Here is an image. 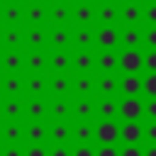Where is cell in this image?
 <instances>
[{
    "instance_id": "16",
    "label": "cell",
    "mask_w": 156,
    "mask_h": 156,
    "mask_svg": "<svg viewBox=\"0 0 156 156\" xmlns=\"http://www.w3.org/2000/svg\"><path fill=\"white\" fill-rule=\"evenodd\" d=\"M22 144H49V134H46V119L44 122H29V119H22Z\"/></svg>"
},
{
    "instance_id": "35",
    "label": "cell",
    "mask_w": 156,
    "mask_h": 156,
    "mask_svg": "<svg viewBox=\"0 0 156 156\" xmlns=\"http://www.w3.org/2000/svg\"><path fill=\"white\" fill-rule=\"evenodd\" d=\"M95 119H117V98H95Z\"/></svg>"
},
{
    "instance_id": "56",
    "label": "cell",
    "mask_w": 156,
    "mask_h": 156,
    "mask_svg": "<svg viewBox=\"0 0 156 156\" xmlns=\"http://www.w3.org/2000/svg\"><path fill=\"white\" fill-rule=\"evenodd\" d=\"M144 2H156V0H144Z\"/></svg>"
},
{
    "instance_id": "54",
    "label": "cell",
    "mask_w": 156,
    "mask_h": 156,
    "mask_svg": "<svg viewBox=\"0 0 156 156\" xmlns=\"http://www.w3.org/2000/svg\"><path fill=\"white\" fill-rule=\"evenodd\" d=\"M24 2H46V0H24Z\"/></svg>"
},
{
    "instance_id": "23",
    "label": "cell",
    "mask_w": 156,
    "mask_h": 156,
    "mask_svg": "<svg viewBox=\"0 0 156 156\" xmlns=\"http://www.w3.org/2000/svg\"><path fill=\"white\" fill-rule=\"evenodd\" d=\"M22 76L24 73H0V98H24Z\"/></svg>"
},
{
    "instance_id": "38",
    "label": "cell",
    "mask_w": 156,
    "mask_h": 156,
    "mask_svg": "<svg viewBox=\"0 0 156 156\" xmlns=\"http://www.w3.org/2000/svg\"><path fill=\"white\" fill-rule=\"evenodd\" d=\"M141 98H156V73H141Z\"/></svg>"
},
{
    "instance_id": "31",
    "label": "cell",
    "mask_w": 156,
    "mask_h": 156,
    "mask_svg": "<svg viewBox=\"0 0 156 156\" xmlns=\"http://www.w3.org/2000/svg\"><path fill=\"white\" fill-rule=\"evenodd\" d=\"M22 122H0V144H22Z\"/></svg>"
},
{
    "instance_id": "50",
    "label": "cell",
    "mask_w": 156,
    "mask_h": 156,
    "mask_svg": "<svg viewBox=\"0 0 156 156\" xmlns=\"http://www.w3.org/2000/svg\"><path fill=\"white\" fill-rule=\"evenodd\" d=\"M71 2H95V0H71Z\"/></svg>"
},
{
    "instance_id": "44",
    "label": "cell",
    "mask_w": 156,
    "mask_h": 156,
    "mask_svg": "<svg viewBox=\"0 0 156 156\" xmlns=\"http://www.w3.org/2000/svg\"><path fill=\"white\" fill-rule=\"evenodd\" d=\"M24 156H49V146L46 144H27Z\"/></svg>"
},
{
    "instance_id": "48",
    "label": "cell",
    "mask_w": 156,
    "mask_h": 156,
    "mask_svg": "<svg viewBox=\"0 0 156 156\" xmlns=\"http://www.w3.org/2000/svg\"><path fill=\"white\" fill-rule=\"evenodd\" d=\"M49 146V156H71V146L66 144H46Z\"/></svg>"
},
{
    "instance_id": "15",
    "label": "cell",
    "mask_w": 156,
    "mask_h": 156,
    "mask_svg": "<svg viewBox=\"0 0 156 156\" xmlns=\"http://www.w3.org/2000/svg\"><path fill=\"white\" fill-rule=\"evenodd\" d=\"M24 98H0V122H22Z\"/></svg>"
},
{
    "instance_id": "3",
    "label": "cell",
    "mask_w": 156,
    "mask_h": 156,
    "mask_svg": "<svg viewBox=\"0 0 156 156\" xmlns=\"http://www.w3.org/2000/svg\"><path fill=\"white\" fill-rule=\"evenodd\" d=\"M117 73H144V51L141 49H119L117 51Z\"/></svg>"
},
{
    "instance_id": "34",
    "label": "cell",
    "mask_w": 156,
    "mask_h": 156,
    "mask_svg": "<svg viewBox=\"0 0 156 156\" xmlns=\"http://www.w3.org/2000/svg\"><path fill=\"white\" fill-rule=\"evenodd\" d=\"M119 49H141V27H119Z\"/></svg>"
},
{
    "instance_id": "19",
    "label": "cell",
    "mask_w": 156,
    "mask_h": 156,
    "mask_svg": "<svg viewBox=\"0 0 156 156\" xmlns=\"http://www.w3.org/2000/svg\"><path fill=\"white\" fill-rule=\"evenodd\" d=\"M71 136L73 144H95V119H73Z\"/></svg>"
},
{
    "instance_id": "1",
    "label": "cell",
    "mask_w": 156,
    "mask_h": 156,
    "mask_svg": "<svg viewBox=\"0 0 156 156\" xmlns=\"http://www.w3.org/2000/svg\"><path fill=\"white\" fill-rule=\"evenodd\" d=\"M49 2H22V27H46Z\"/></svg>"
},
{
    "instance_id": "45",
    "label": "cell",
    "mask_w": 156,
    "mask_h": 156,
    "mask_svg": "<svg viewBox=\"0 0 156 156\" xmlns=\"http://www.w3.org/2000/svg\"><path fill=\"white\" fill-rule=\"evenodd\" d=\"M95 156H119V144H105V146H95Z\"/></svg>"
},
{
    "instance_id": "41",
    "label": "cell",
    "mask_w": 156,
    "mask_h": 156,
    "mask_svg": "<svg viewBox=\"0 0 156 156\" xmlns=\"http://www.w3.org/2000/svg\"><path fill=\"white\" fill-rule=\"evenodd\" d=\"M141 122H156V98H144V115Z\"/></svg>"
},
{
    "instance_id": "7",
    "label": "cell",
    "mask_w": 156,
    "mask_h": 156,
    "mask_svg": "<svg viewBox=\"0 0 156 156\" xmlns=\"http://www.w3.org/2000/svg\"><path fill=\"white\" fill-rule=\"evenodd\" d=\"M117 27H141V2H117Z\"/></svg>"
},
{
    "instance_id": "14",
    "label": "cell",
    "mask_w": 156,
    "mask_h": 156,
    "mask_svg": "<svg viewBox=\"0 0 156 156\" xmlns=\"http://www.w3.org/2000/svg\"><path fill=\"white\" fill-rule=\"evenodd\" d=\"M22 119L44 122L49 119V98H24V115Z\"/></svg>"
},
{
    "instance_id": "25",
    "label": "cell",
    "mask_w": 156,
    "mask_h": 156,
    "mask_svg": "<svg viewBox=\"0 0 156 156\" xmlns=\"http://www.w3.org/2000/svg\"><path fill=\"white\" fill-rule=\"evenodd\" d=\"M0 27H22V2H0Z\"/></svg>"
},
{
    "instance_id": "39",
    "label": "cell",
    "mask_w": 156,
    "mask_h": 156,
    "mask_svg": "<svg viewBox=\"0 0 156 156\" xmlns=\"http://www.w3.org/2000/svg\"><path fill=\"white\" fill-rule=\"evenodd\" d=\"M141 51H156V27H141Z\"/></svg>"
},
{
    "instance_id": "26",
    "label": "cell",
    "mask_w": 156,
    "mask_h": 156,
    "mask_svg": "<svg viewBox=\"0 0 156 156\" xmlns=\"http://www.w3.org/2000/svg\"><path fill=\"white\" fill-rule=\"evenodd\" d=\"M73 98H95V73H73Z\"/></svg>"
},
{
    "instance_id": "46",
    "label": "cell",
    "mask_w": 156,
    "mask_h": 156,
    "mask_svg": "<svg viewBox=\"0 0 156 156\" xmlns=\"http://www.w3.org/2000/svg\"><path fill=\"white\" fill-rule=\"evenodd\" d=\"M144 73H156V51H144Z\"/></svg>"
},
{
    "instance_id": "24",
    "label": "cell",
    "mask_w": 156,
    "mask_h": 156,
    "mask_svg": "<svg viewBox=\"0 0 156 156\" xmlns=\"http://www.w3.org/2000/svg\"><path fill=\"white\" fill-rule=\"evenodd\" d=\"M119 98H141V73H117Z\"/></svg>"
},
{
    "instance_id": "30",
    "label": "cell",
    "mask_w": 156,
    "mask_h": 156,
    "mask_svg": "<svg viewBox=\"0 0 156 156\" xmlns=\"http://www.w3.org/2000/svg\"><path fill=\"white\" fill-rule=\"evenodd\" d=\"M49 51V71L46 73H71V51Z\"/></svg>"
},
{
    "instance_id": "52",
    "label": "cell",
    "mask_w": 156,
    "mask_h": 156,
    "mask_svg": "<svg viewBox=\"0 0 156 156\" xmlns=\"http://www.w3.org/2000/svg\"><path fill=\"white\" fill-rule=\"evenodd\" d=\"M117 2H141V0H117Z\"/></svg>"
},
{
    "instance_id": "33",
    "label": "cell",
    "mask_w": 156,
    "mask_h": 156,
    "mask_svg": "<svg viewBox=\"0 0 156 156\" xmlns=\"http://www.w3.org/2000/svg\"><path fill=\"white\" fill-rule=\"evenodd\" d=\"M95 24H117V2H95Z\"/></svg>"
},
{
    "instance_id": "10",
    "label": "cell",
    "mask_w": 156,
    "mask_h": 156,
    "mask_svg": "<svg viewBox=\"0 0 156 156\" xmlns=\"http://www.w3.org/2000/svg\"><path fill=\"white\" fill-rule=\"evenodd\" d=\"M46 76L49 73H24L22 95L24 98H46Z\"/></svg>"
},
{
    "instance_id": "51",
    "label": "cell",
    "mask_w": 156,
    "mask_h": 156,
    "mask_svg": "<svg viewBox=\"0 0 156 156\" xmlns=\"http://www.w3.org/2000/svg\"><path fill=\"white\" fill-rule=\"evenodd\" d=\"M0 2H24V0H0Z\"/></svg>"
},
{
    "instance_id": "22",
    "label": "cell",
    "mask_w": 156,
    "mask_h": 156,
    "mask_svg": "<svg viewBox=\"0 0 156 156\" xmlns=\"http://www.w3.org/2000/svg\"><path fill=\"white\" fill-rule=\"evenodd\" d=\"M71 2H49V27H71Z\"/></svg>"
},
{
    "instance_id": "36",
    "label": "cell",
    "mask_w": 156,
    "mask_h": 156,
    "mask_svg": "<svg viewBox=\"0 0 156 156\" xmlns=\"http://www.w3.org/2000/svg\"><path fill=\"white\" fill-rule=\"evenodd\" d=\"M73 119H95V98H73Z\"/></svg>"
},
{
    "instance_id": "13",
    "label": "cell",
    "mask_w": 156,
    "mask_h": 156,
    "mask_svg": "<svg viewBox=\"0 0 156 156\" xmlns=\"http://www.w3.org/2000/svg\"><path fill=\"white\" fill-rule=\"evenodd\" d=\"M119 76L117 73H95V98H117Z\"/></svg>"
},
{
    "instance_id": "37",
    "label": "cell",
    "mask_w": 156,
    "mask_h": 156,
    "mask_svg": "<svg viewBox=\"0 0 156 156\" xmlns=\"http://www.w3.org/2000/svg\"><path fill=\"white\" fill-rule=\"evenodd\" d=\"M141 27H156V2L141 0Z\"/></svg>"
},
{
    "instance_id": "55",
    "label": "cell",
    "mask_w": 156,
    "mask_h": 156,
    "mask_svg": "<svg viewBox=\"0 0 156 156\" xmlns=\"http://www.w3.org/2000/svg\"><path fill=\"white\" fill-rule=\"evenodd\" d=\"M95 2H117V0H95Z\"/></svg>"
},
{
    "instance_id": "42",
    "label": "cell",
    "mask_w": 156,
    "mask_h": 156,
    "mask_svg": "<svg viewBox=\"0 0 156 156\" xmlns=\"http://www.w3.org/2000/svg\"><path fill=\"white\" fill-rule=\"evenodd\" d=\"M0 156H24V144H0Z\"/></svg>"
},
{
    "instance_id": "49",
    "label": "cell",
    "mask_w": 156,
    "mask_h": 156,
    "mask_svg": "<svg viewBox=\"0 0 156 156\" xmlns=\"http://www.w3.org/2000/svg\"><path fill=\"white\" fill-rule=\"evenodd\" d=\"M141 156H156V144H141Z\"/></svg>"
},
{
    "instance_id": "18",
    "label": "cell",
    "mask_w": 156,
    "mask_h": 156,
    "mask_svg": "<svg viewBox=\"0 0 156 156\" xmlns=\"http://www.w3.org/2000/svg\"><path fill=\"white\" fill-rule=\"evenodd\" d=\"M49 119L73 122V98H49Z\"/></svg>"
},
{
    "instance_id": "53",
    "label": "cell",
    "mask_w": 156,
    "mask_h": 156,
    "mask_svg": "<svg viewBox=\"0 0 156 156\" xmlns=\"http://www.w3.org/2000/svg\"><path fill=\"white\" fill-rule=\"evenodd\" d=\"M46 2H71V0H46Z\"/></svg>"
},
{
    "instance_id": "32",
    "label": "cell",
    "mask_w": 156,
    "mask_h": 156,
    "mask_svg": "<svg viewBox=\"0 0 156 156\" xmlns=\"http://www.w3.org/2000/svg\"><path fill=\"white\" fill-rule=\"evenodd\" d=\"M119 144H141V122H119Z\"/></svg>"
},
{
    "instance_id": "6",
    "label": "cell",
    "mask_w": 156,
    "mask_h": 156,
    "mask_svg": "<svg viewBox=\"0 0 156 156\" xmlns=\"http://www.w3.org/2000/svg\"><path fill=\"white\" fill-rule=\"evenodd\" d=\"M95 49H119V27L117 24H95Z\"/></svg>"
},
{
    "instance_id": "28",
    "label": "cell",
    "mask_w": 156,
    "mask_h": 156,
    "mask_svg": "<svg viewBox=\"0 0 156 156\" xmlns=\"http://www.w3.org/2000/svg\"><path fill=\"white\" fill-rule=\"evenodd\" d=\"M73 24H95V2H71Z\"/></svg>"
},
{
    "instance_id": "4",
    "label": "cell",
    "mask_w": 156,
    "mask_h": 156,
    "mask_svg": "<svg viewBox=\"0 0 156 156\" xmlns=\"http://www.w3.org/2000/svg\"><path fill=\"white\" fill-rule=\"evenodd\" d=\"M144 98H117V119L119 122H141Z\"/></svg>"
},
{
    "instance_id": "8",
    "label": "cell",
    "mask_w": 156,
    "mask_h": 156,
    "mask_svg": "<svg viewBox=\"0 0 156 156\" xmlns=\"http://www.w3.org/2000/svg\"><path fill=\"white\" fill-rule=\"evenodd\" d=\"M0 73H24V49H0Z\"/></svg>"
},
{
    "instance_id": "9",
    "label": "cell",
    "mask_w": 156,
    "mask_h": 156,
    "mask_svg": "<svg viewBox=\"0 0 156 156\" xmlns=\"http://www.w3.org/2000/svg\"><path fill=\"white\" fill-rule=\"evenodd\" d=\"M71 73H95V49H73Z\"/></svg>"
},
{
    "instance_id": "40",
    "label": "cell",
    "mask_w": 156,
    "mask_h": 156,
    "mask_svg": "<svg viewBox=\"0 0 156 156\" xmlns=\"http://www.w3.org/2000/svg\"><path fill=\"white\" fill-rule=\"evenodd\" d=\"M141 144H156V122H141Z\"/></svg>"
},
{
    "instance_id": "20",
    "label": "cell",
    "mask_w": 156,
    "mask_h": 156,
    "mask_svg": "<svg viewBox=\"0 0 156 156\" xmlns=\"http://www.w3.org/2000/svg\"><path fill=\"white\" fill-rule=\"evenodd\" d=\"M46 134H49V144H73L71 136V122H58V119H46Z\"/></svg>"
},
{
    "instance_id": "11",
    "label": "cell",
    "mask_w": 156,
    "mask_h": 156,
    "mask_svg": "<svg viewBox=\"0 0 156 156\" xmlns=\"http://www.w3.org/2000/svg\"><path fill=\"white\" fill-rule=\"evenodd\" d=\"M71 41L73 49H95V24H71Z\"/></svg>"
},
{
    "instance_id": "43",
    "label": "cell",
    "mask_w": 156,
    "mask_h": 156,
    "mask_svg": "<svg viewBox=\"0 0 156 156\" xmlns=\"http://www.w3.org/2000/svg\"><path fill=\"white\" fill-rule=\"evenodd\" d=\"M71 156H95V144H71Z\"/></svg>"
},
{
    "instance_id": "17",
    "label": "cell",
    "mask_w": 156,
    "mask_h": 156,
    "mask_svg": "<svg viewBox=\"0 0 156 156\" xmlns=\"http://www.w3.org/2000/svg\"><path fill=\"white\" fill-rule=\"evenodd\" d=\"M46 49H51V51H71V49H73L71 27H49Z\"/></svg>"
},
{
    "instance_id": "5",
    "label": "cell",
    "mask_w": 156,
    "mask_h": 156,
    "mask_svg": "<svg viewBox=\"0 0 156 156\" xmlns=\"http://www.w3.org/2000/svg\"><path fill=\"white\" fill-rule=\"evenodd\" d=\"M119 144V122L117 119H95V146Z\"/></svg>"
},
{
    "instance_id": "21",
    "label": "cell",
    "mask_w": 156,
    "mask_h": 156,
    "mask_svg": "<svg viewBox=\"0 0 156 156\" xmlns=\"http://www.w3.org/2000/svg\"><path fill=\"white\" fill-rule=\"evenodd\" d=\"M46 39H49V24L46 27H24L22 49H46Z\"/></svg>"
},
{
    "instance_id": "2",
    "label": "cell",
    "mask_w": 156,
    "mask_h": 156,
    "mask_svg": "<svg viewBox=\"0 0 156 156\" xmlns=\"http://www.w3.org/2000/svg\"><path fill=\"white\" fill-rule=\"evenodd\" d=\"M46 98H73V73H49Z\"/></svg>"
},
{
    "instance_id": "12",
    "label": "cell",
    "mask_w": 156,
    "mask_h": 156,
    "mask_svg": "<svg viewBox=\"0 0 156 156\" xmlns=\"http://www.w3.org/2000/svg\"><path fill=\"white\" fill-rule=\"evenodd\" d=\"M49 51L46 49H24V73H46Z\"/></svg>"
},
{
    "instance_id": "47",
    "label": "cell",
    "mask_w": 156,
    "mask_h": 156,
    "mask_svg": "<svg viewBox=\"0 0 156 156\" xmlns=\"http://www.w3.org/2000/svg\"><path fill=\"white\" fill-rule=\"evenodd\" d=\"M119 156H141V144H119Z\"/></svg>"
},
{
    "instance_id": "29",
    "label": "cell",
    "mask_w": 156,
    "mask_h": 156,
    "mask_svg": "<svg viewBox=\"0 0 156 156\" xmlns=\"http://www.w3.org/2000/svg\"><path fill=\"white\" fill-rule=\"evenodd\" d=\"M24 27H0V49H22Z\"/></svg>"
},
{
    "instance_id": "27",
    "label": "cell",
    "mask_w": 156,
    "mask_h": 156,
    "mask_svg": "<svg viewBox=\"0 0 156 156\" xmlns=\"http://www.w3.org/2000/svg\"><path fill=\"white\" fill-rule=\"evenodd\" d=\"M117 51L119 49H95V73H117Z\"/></svg>"
}]
</instances>
